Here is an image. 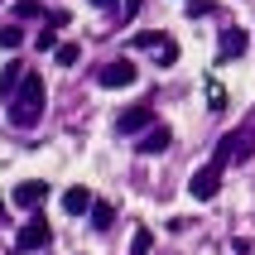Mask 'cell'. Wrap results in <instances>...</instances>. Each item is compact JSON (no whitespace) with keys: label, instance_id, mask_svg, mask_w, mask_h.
<instances>
[{"label":"cell","instance_id":"22","mask_svg":"<svg viewBox=\"0 0 255 255\" xmlns=\"http://www.w3.org/2000/svg\"><path fill=\"white\" fill-rule=\"evenodd\" d=\"M92 5H101V10H106V5H116V0H92Z\"/></svg>","mask_w":255,"mask_h":255},{"label":"cell","instance_id":"19","mask_svg":"<svg viewBox=\"0 0 255 255\" xmlns=\"http://www.w3.org/2000/svg\"><path fill=\"white\" fill-rule=\"evenodd\" d=\"M14 14H19V19H34V14H39V0H19Z\"/></svg>","mask_w":255,"mask_h":255},{"label":"cell","instance_id":"4","mask_svg":"<svg viewBox=\"0 0 255 255\" xmlns=\"http://www.w3.org/2000/svg\"><path fill=\"white\" fill-rule=\"evenodd\" d=\"M217 188H222V164H207V169L193 173V183H188V193L198 202H212L217 198Z\"/></svg>","mask_w":255,"mask_h":255},{"label":"cell","instance_id":"13","mask_svg":"<svg viewBox=\"0 0 255 255\" xmlns=\"http://www.w3.org/2000/svg\"><path fill=\"white\" fill-rule=\"evenodd\" d=\"M77 58H82V48H77V43H58V53H53V63H58V68H72V63H77Z\"/></svg>","mask_w":255,"mask_h":255},{"label":"cell","instance_id":"9","mask_svg":"<svg viewBox=\"0 0 255 255\" xmlns=\"http://www.w3.org/2000/svg\"><path fill=\"white\" fill-rule=\"evenodd\" d=\"M19 87H24V63L14 58V63L0 68V101H14V97H19Z\"/></svg>","mask_w":255,"mask_h":255},{"label":"cell","instance_id":"7","mask_svg":"<svg viewBox=\"0 0 255 255\" xmlns=\"http://www.w3.org/2000/svg\"><path fill=\"white\" fill-rule=\"evenodd\" d=\"M92 207H97V198H92V188L72 183L68 193H63V212H68V217H92Z\"/></svg>","mask_w":255,"mask_h":255},{"label":"cell","instance_id":"14","mask_svg":"<svg viewBox=\"0 0 255 255\" xmlns=\"http://www.w3.org/2000/svg\"><path fill=\"white\" fill-rule=\"evenodd\" d=\"M19 43H24V29H19V24H5V29H0V48H10V53H14Z\"/></svg>","mask_w":255,"mask_h":255},{"label":"cell","instance_id":"2","mask_svg":"<svg viewBox=\"0 0 255 255\" xmlns=\"http://www.w3.org/2000/svg\"><path fill=\"white\" fill-rule=\"evenodd\" d=\"M48 241H53V227H48V222L34 212L24 227H19V236H14V251H19V255H29V251H43Z\"/></svg>","mask_w":255,"mask_h":255},{"label":"cell","instance_id":"20","mask_svg":"<svg viewBox=\"0 0 255 255\" xmlns=\"http://www.w3.org/2000/svg\"><path fill=\"white\" fill-rule=\"evenodd\" d=\"M207 101H212V111H222V106H227V92L212 82V87H207Z\"/></svg>","mask_w":255,"mask_h":255},{"label":"cell","instance_id":"23","mask_svg":"<svg viewBox=\"0 0 255 255\" xmlns=\"http://www.w3.org/2000/svg\"><path fill=\"white\" fill-rule=\"evenodd\" d=\"M0 217H5V202H0Z\"/></svg>","mask_w":255,"mask_h":255},{"label":"cell","instance_id":"10","mask_svg":"<svg viewBox=\"0 0 255 255\" xmlns=\"http://www.w3.org/2000/svg\"><path fill=\"white\" fill-rule=\"evenodd\" d=\"M169 144H173V130H169V126H154V130H144V135H140L135 154H164Z\"/></svg>","mask_w":255,"mask_h":255},{"label":"cell","instance_id":"3","mask_svg":"<svg viewBox=\"0 0 255 255\" xmlns=\"http://www.w3.org/2000/svg\"><path fill=\"white\" fill-rule=\"evenodd\" d=\"M251 149H255V135H251V130H236V135H227V140L217 144V159H212V164L227 169L231 159H251Z\"/></svg>","mask_w":255,"mask_h":255},{"label":"cell","instance_id":"15","mask_svg":"<svg viewBox=\"0 0 255 255\" xmlns=\"http://www.w3.org/2000/svg\"><path fill=\"white\" fill-rule=\"evenodd\" d=\"M164 39H169V34H159V29H140V34H135L130 43H135V48H159Z\"/></svg>","mask_w":255,"mask_h":255},{"label":"cell","instance_id":"1","mask_svg":"<svg viewBox=\"0 0 255 255\" xmlns=\"http://www.w3.org/2000/svg\"><path fill=\"white\" fill-rule=\"evenodd\" d=\"M39 111H43V77H24L19 97L10 101V126H14V130L39 126Z\"/></svg>","mask_w":255,"mask_h":255},{"label":"cell","instance_id":"17","mask_svg":"<svg viewBox=\"0 0 255 255\" xmlns=\"http://www.w3.org/2000/svg\"><path fill=\"white\" fill-rule=\"evenodd\" d=\"M149 246H154V236H149V231H135V241H130V255H149Z\"/></svg>","mask_w":255,"mask_h":255},{"label":"cell","instance_id":"18","mask_svg":"<svg viewBox=\"0 0 255 255\" xmlns=\"http://www.w3.org/2000/svg\"><path fill=\"white\" fill-rule=\"evenodd\" d=\"M34 43H39L43 53H58V34H53V29H39V39H34Z\"/></svg>","mask_w":255,"mask_h":255},{"label":"cell","instance_id":"16","mask_svg":"<svg viewBox=\"0 0 255 255\" xmlns=\"http://www.w3.org/2000/svg\"><path fill=\"white\" fill-rule=\"evenodd\" d=\"M154 58H159V68H173V63H178V43H173V39H164Z\"/></svg>","mask_w":255,"mask_h":255},{"label":"cell","instance_id":"12","mask_svg":"<svg viewBox=\"0 0 255 255\" xmlns=\"http://www.w3.org/2000/svg\"><path fill=\"white\" fill-rule=\"evenodd\" d=\"M111 222H116V207H111V202H97V207H92V227H97V231H106Z\"/></svg>","mask_w":255,"mask_h":255},{"label":"cell","instance_id":"21","mask_svg":"<svg viewBox=\"0 0 255 255\" xmlns=\"http://www.w3.org/2000/svg\"><path fill=\"white\" fill-rule=\"evenodd\" d=\"M183 10H188V14H212V0H188Z\"/></svg>","mask_w":255,"mask_h":255},{"label":"cell","instance_id":"6","mask_svg":"<svg viewBox=\"0 0 255 255\" xmlns=\"http://www.w3.org/2000/svg\"><path fill=\"white\" fill-rule=\"evenodd\" d=\"M246 48H251V34H246V29H222V43H217V58H222V63H231V58H241Z\"/></svg>","mask_w":255,"mask_h":255},{"label":"cell","instance_id":"11","mask_svg":"<svg viewBox=\"0 0 255 255\" xmlns=\"http://www.w3.org/2000/svg\"><path fill=\"white\" fill-rule=\"evenodd\" d=\"M43 198H48V183H43V178H24V183L14 188V202H19V207H29V212H34V207H43Z\"/></svg>","mask_w":255,"mask_h":255},{"label":"cell","instance_id":"5","mask_svg":"<svg viewBox=\"0 0 255 255\" xmlns=\"http://www.w3.org/2000/svg\"><path fill=\"white\" fill-rule=\"evenodd\" d=\"M116 130L121 135H140V130H154V111L149 106H130V111L116 116Z\"/></svg>","mask_w":255,"mask_h":255},{"label":"cell","instance_id":"8","mask_svg":"<svg viewBox=\"0 0 255 255\" xmlns=\"http://www.w3.org/2000/svg\"><path fill=\"white\" fill-rule=\"evenodd\" d=\"M101 77V87H130L135 82V63H130V58H116V63H106V68L97 72Z\"/></svg>","mask_w":255,"mask_h":255}]
</instances>
